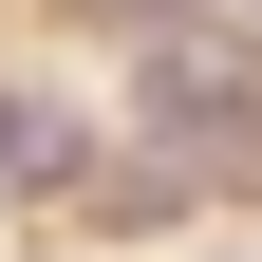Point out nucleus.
I'll use <instances>...</instances> for the list:
<instances>
[{
	"label": "nucleus",
	"instance_id": "f257e3e1",
	"mask_svg": "<svg viewBox=\"0 0 262 262\" xmlns=\"http://www.w3.org/2000/svg\"><path fill=\"white\" fill-rule=\"evenodd\" d=\"M0 169H19V187H56V169H75V113H38V94H0Z\"/></svg>",
	"mask_w": 262,
	"mask_h": 262
}]
</instances>
